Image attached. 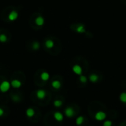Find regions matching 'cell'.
<instances>
[{
  "instance_id": "obj_1",
  "label": "cell",
  "mask_w": 126,
  "mask_h": 126,
  "mask_svg": "<svg viewBox=\"0 0 126 126\" xmlns=\"http://www.w3.org/2000/svg\"><path fill=\"white\" fill-rule=\"evenodd\" d=\"M11 86V83L7 80H5V81L2 82L1 84H0V91H1L2 93H5L10 89Z\"/></svg>"
},
{
  "instance_id": "obj_2",
  "label": "cell",
  "mask_w": 126,
  "mask_h": 126,
  "mask_svg": "<svg viewBox=\"0 0 126 126\" xmlns=\"http://www.w3.org/2000/svg\"><path fill=\"white\" fill-rule=\"evenodd\" d=\"M19 16V12L18 11H12L8 14V20L9 21H11V22H15V21H16L18 19Z\"/></svg>"
},
{
  "instance_id": "obj_3",
  "label": "cell",
  "mask_w": 126,
  "mask_h": 126,
  "mask_svg": "<svg viewBox=\"0 0 126 126\" xmlns=\"http://www.w3.org/2000/svg\"><path fill=\"white\" fill-rule=\"evenodd\" d=\"M73 30L78 33H83L86 32V27L83 24H77L75 27H73Z\"/></svg>"
},
{
  "instance_id": "obj_4",
  "label": "cell",
  "mask_w": 126,
  "mask_h": 126,
  "mask_svg": "<svg viewBox=\"0 0 126 126\" xmlns=\"http://www.w3.org/2000/svg\"><path fill=\"white\" fill-rule=\"evenodd\" d=\"M72 71L74 73H75L76 75H81L83 73V69L78 64H75L72 66Z\"/></svg>"
},
{
  "instance_id": "obj_5",
  "label": "cell",
  "mask_w": 126,
  "mask_h": 126,
  "mask_svg": "<svg viewBox=\"0 0 126 126\" xmlns=\"http://www.w3.org/2000/svg\"><path fill=\"white\" fill-rule=\"evenodd\" d=\"M106 118V114L103 111H98L95 114V119L98 121H102L104 120Z\"/></svg>"
},
{
  "instance_id": "obj_6",
  "label": "cell",
  "mask_w": 126,
  "mask_h": 126,
  "mask_svg": "<svg viewBox=\"0 0 126 126\" xmlns=\"http://www.w3.org/2000/svg\"><path fill=\"white\" fill-rule=\"evenodd\" d=\"M36 24L38 27H42L45 24V19L42 16H39L36 19Z\"/></svg>"
},
{
  "instance_id": "obj_7",
  "label": "cell",
  "mask_w": 126,
  "mask_h": 126,
  "mask_svg": "<svg viewBox=\"0 0 126 126\" xmlns=\"http://www.w3.org/2000/svg\"><path fill=\"white\" fill-rule=\"evenodd\" d=\"M11 85L13 88H19L22 86V82L19 80H12L11 82Z\"/></svg>"
},
{
  "instance_id": "obj_8",
  "label": "cell",
  "mask_w": 126,
  "mask_h": 126,
  "mask_svg": "<svg viewBox=\"0 0 126 126\" xmlns=\"http://www.w3.org/2000/svg\"><path fill=\"white\" fill-rule=\"evenodd\" d=\"M75 114V112H74V110L71 107H67L66 109H65V115L69 117V118H71L74 116Z\"/></svg>"
},
{
  "instance_id": "obj_9",
  "label": "cell",
  "mask_w": 126,
  "mask_h": 126,
  "mask_svg": "<svg viewBox=\"0 0 126 126\" xmlns=\"http://www.w3.org/2000/svg\"><path fill=\"white\" fill-rule=\"evenodd\" d=\"M36 96H37V97L38 99L43 100L46 97V91L44 90H43V89H38L36 91Z\"/></svg>"
},
{
  "instance_id": "obj_10",
  "label": "cell",
  "mask_w": 126,
  "mask_h": 126,
  "mask_svg": "<svg viewBox=\"0 0 126 126\" xmlns=\"http://www.w3.org/2000/svg\"><path fill=\"white\" fill-rule=\"evenodd\" d=\"M44 44L47 49H52L55 46V42L52 39H47L44 42Z\"/></svg>"
},
{
  "instance_id": "obj_11",
  "label": "cell",
  "mask_w": 126,
  "mask_h": 126,
  "mask_svg": "<svg viewBox=\"0 0 126 126\" xmlns=\"http://www.w3.org/2000/svg\"><path fill=\"white\" fill-rule=\"evenodd\" d=\"M54 118H55L57 121L61 122V121L63 119V115L61 112L56 111V112H55V113H54Z\"/></svg>"
},
{
  "instance_id": "obj_12",
  "label": "cell",
  "mask_w": 126,
  "mask_h": 126,
  "mask_svg": "<svg viewBox=\"0 0 126 126\" xmlns=\"http://www.w3.org/2000/svg\"><path fill=\"white\" fill-rule=\"evenodd\" d=\"M26 115H27V116L29 117V118L33 117V116L35 115V111H34V109L32 108H27V111H26Z\"/></svg>"
},
{
  "instance_id": "obj_13",
  "label": "cell",
  "mask_w": 126,
  "mask_h": 126,
  "mask_svg": "<svg viewBox=\"0 0 126 126\" xmlns=\"http://www.w3.org/2000/svg\"><path fill=\"white\" fill-rule=\"evenodd\" d=\"M41 79L43 81H47L50 79V74L47 72H43L41 74Z\"/></svg>"
},
{
  "instance_id": "obj_14",
  "label": "cell",
  "mask_w": 126,
  "mask_h": 126,
  "mask_svg": "<svg viewBox=\"0 0 126 126\" xmlns=\"http://www.w3.org/2000/svg\"><path fill=\"white\" fill-rule=\"evenodd\" d=\"M52 87H53L54 88L58 89V88H61V82H60L59 80H53V81L52 82Z\"/></svg>"
},
{
  "instance_id": "obj_15",
  "label": "cell",
  "mask_w": 126,
  "mask_h": 126,
  "mask_svg": "<svg viewBox=\"0 0 126 126\" xmlns=\"http://www.w3.org/2000/svg\"><path fill=\"white\" fill-rule=\"evenodd\" d=\"M98 79H99V77H98L97 75H96V74H94V73H93V74L90 75V76H89V80H90L91 82H92V83H96V82H97Z\"/></svg>"
},
{
  "instance_id": "obj_16",
  "label": "cell",
  "mask_w": 126,
  "mask_h": 126,
  "mask_svg": "<svg viewBox=\"0 0 126 126\" xmlns=\"http://www.w3.org/2000/svg\"><path fill=\"white\" fill-rule=\"evenodd\" d=\"M40 43L38 41H34L33 43V45H32V47H33V50H38L40 49Z\"/></svg>"
},
{
  "instance_id": "obj_17",
  "label": "cell",
  "mask_w": 126,
  "mask_h": 126,
  "mask_svg": "<svg viewBox=\"0 0 126 126\" xmlns=\"http://www.w3.org/2000/svg\"><path fill=\"white\" fill-rule=\"evenodd\" d=\"M0 42L1 43H6L8 42V37L5 34L0 35Z\"/></svg>"
},
{
  "instance_id": "obj_18",
  "label": "cell",
  "mask_w": 126,
  "mask_h": 126,
  "mask_svg": "<svg viewBox=\"0 0 126 126\" xmlns=\"http://www.w3.org/2000/svg\"><path fill=\"white\" fill-rule=\"evenodd\" d=\"M119 100L123 103H126V92H122L119 95Z\"/></svg>"
},
{
  "instance_id": "obj_19",
  "label": "cell",
  "mask_w": 126,
  "mask_h": 126,
  "mask_svg": "<svg viewBox=\"0 0 126 126\" xmlns=\"http://www.w3.org/2000/svg\"><path fill=\"white\" fill-rule=\"evenodd\" d=\"M83 122V116H78L76 119V124L77 125H81L82 123Z\"/></svg>"
},
{
  "instance_id": "obj_20",
  "label": "cell",
  "mask_w": 126,
  "mask_h": 126,
  "mask_svg": "<svg viewBox=\"0 0 126 126\" xmlns=\"http://www.w3.org/2000/svg\"><path fill=\"white\" fill-rule=\"evenodd\" d=\"M87 80H88V79H87V77H86V76H84V75H80V81L81 83H85L87 82Z\"/></svg>"
},
{
  "instance_id": "obj_21",
  "label": "cell",
  "mask_w": 126,
  "mask_h": 126,
  "mask_svg": "<svg viewBox=\"0 0 126 126\" xmlns=\"http://www.w3.org/2000/svg\"><path fill=\"white\" fill-rule=\"evenodd\" d=\"M54 105L55 107H60L62 105V101L59 100H55L54 101Z\"/></svg>"
},
{
  "instance_id": "obj_22",
  "label": "cell",
  "mask_w": 126,
  "mask_h": 126,
  "mask_svg": "<svg viewBox=\"0 0 126 126\" xmlns=\"http://www.w3.org/2000/svg\"><path fill=\"white\" fill-rule=\"evenodd\" d=\"M112 125V122L111 120H106L103 123V126H111Z\"/></svg>"
},
{
  "instance_id": "obj_23",
  "label": "cell",
  "mask_w": 126,
  "mask_h": 126,
  "mask_svg": "<svg viewBox=\"0 0 126 126\" xmlns=\"http://www.w3.org/2000/svg\"><path fill=\"white\" fill-rule=\"evenodd\" d=\"M3 114H4V110L2 108H0V116H2Z\"/></svg>"
}]
</instances>
